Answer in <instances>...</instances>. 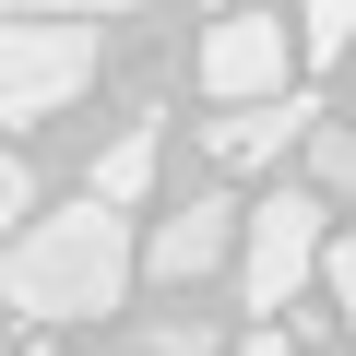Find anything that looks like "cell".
Segmentation results:
<instances>
[{"instance_id": "1", "label": "cell", "mask_w": 356, "mask_h": 356, "mask_svg": "<svg viewBox=\"0 0 356 356\" xmlns=\"http://www.w3.org/2000/svg\"><path fill=\"white\" fill-rule=\"evenodd\" d=\"M143 273V238L119 226V202H60L48 226L13 238V273H0V297H13V321H107Z\"/></svg>"}, {"instance_id": "2", "label": "cell", "mask_w": 356, "mask_h": 356, "mask_svg": "<svg viewBox=\"0 0 356 356\" xmlns=\"http://www.w3.org/2000/svg\"><path fill=\"white\" fill-rule=\"evenodd\" d=\"M95 72H107V24H13L0 36V119L36 131V119L83 107Z\"/></svg>"}, {"instance_id": "3", "label": "cell", "mask_w": 356, "mask_h": 356, "mask_svg": "<svg viewBox=\"0 0 356 356\" xmlns=\"http://www.w3.org/2000/svg\"><path fill=\"white\" fill-rule=\"evenodd\" d=\"M321 191H261V214H250V250H238V309H297V285L332 261V238H321Z\"/></svg>"}, {"instance_id": "4", "label": "cell", "mask_w": 356, "mask_h": 356, "mask_svg": "<svg viewBox=\"0 0 356 356\" xmlns=\"http://www.w3.org/2000/svg\"><path fill=\"white\" fill-rule=\"evenodd\" d=\"M297 60H309V48H297L273 13H261V0H250V13H214V24H202V95H214V107H273Z\"/></svg>"}, {"instance_id": "5", "label": "cell", "mask_w": 356, "mask_h": 356, "mask_svg": "<svg viewBox=\"0 0 356 356\" xmlns=\"http://www.w3.org/2000/svg\"><path fill=\"white\" fill-rule=\"evenodd\" d=\"M238 250H250V214H238L226 191H202V202H166V214H154L143 273H154V285H202V273H226Z\"/></svg>"}, {"instance_id": "6", "label": "cell", "mask_w": 356, "mask_h": 356, "mask_svg": "<svg viewBox=\"0 0 356 356\" xmlns=\"http://www.w3.org/2000/svg\"><path fill=\"white\" fill-rule=\"evenodd\" d=\"M321 119H332V107H309V95H273V107H226L202 143H214V166H273V154H285V143H309Z\"/></svg>"}, {"instance_id": "7", "label": "cell", "mask_w": 356, "mask_h": 356, "mask_svg": "<svg viewBox=\"0 0 356 356\" xmlns=\"http://www.w3.org/2000/svg\"><path fill=\"white\" fill-rule=\"evenodd\" d=\"M154 143H166V131H119V143L95 154V202H119V214H131V202L154 191Z\"/></svg>"}, {"instance_id": "8", "label": "cell", "mask_w": 356, "mask_h": 356, "mask_svg": "<svg viewBox=\"0 0 356 356\" xmlns=\"http://www.w3.org/2000/svg\"><path fill=\"white\" fill-rule=\"evenodd\" d=\"M309 191L356 214V119H321V131H309Z\"/></svg>"}, {"instance_id": "9", "label": "cell", "mask_w": 356, "mask_h": 356, "mask_svg": "<svg viewBox=\"0 0 356 356\" xmlns=\"http://www.w3.org/2000/svg\"><path fill=\"white\" fill-rule=\"evenodd\" d=\"M143 356H238V332H214L202 309H166V321H143Z\"/></svg>"}, {"instance_id": "10", "label": "cell", "mask_w": 356, "mask_h": 356, "mask_svg": "<svg viewBox=\"0 0 356 356\" xmlns=\"http://www.w3.org/2000/svg\"><path fill=\"white\" fill-rule=\"evenodd\" d=\"M297 48L332 72V60H356V0H309V24H297Z\"/></svg>"}, {"instance_id": "11", "label": "cell", "mask_w": 356, "mask_h": 356, "mask_svg": "<svg viewBox=\"0 0 356 356\" xmlns=\"http://www.w3.org/2000/svg\"><path fill=\"white\" fill-rule=\"evenodd\" d=\"M143 0H13V24H119Z\"/></svg>"}, {"instance_id": "12", "label": "cell", "mask_w": 356, "mask_h": 356, "mask_svg": "<svg viewBox=\"0 0 356 356\" xmlns=\"http://www.w3.org/2000/svg\"><path fill=\"white\" fill-rule=\"evenodd\" d=\"M321 285H332V321H344V344H356V238H332V261H321Z\"/></svg>"}, {"instance_id": "13", "label": "cell", "mask_w": 356, "mask_h": 356, "mask_svg": "<svg viewBox=\"0 0 356 356\" xmlns=\"http://www.w3.org/2000/svg\"><path fill=\"white\" fill-rule=\"evenodd\" d=\"M238 356H297V344H285V332L261 321V332H238Z\"/></svg>"}]
</instances>
